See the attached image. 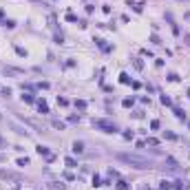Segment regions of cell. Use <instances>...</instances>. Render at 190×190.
Here are the masks:
<instances>
[{
    "label": "cell",
    "mask_w": 190,
    "mask_h": 190,
    "mask_svg": "<svg viewBox=\"0 0 190 190\" xmlns=\"http://www.w3.org/2000/svg\"><path fill=\"white\" fill-rule=\"evenodd\" d=\"M150 128H153V131H157V128H159V122H157V119H153V122H150Z\"/></svg>",
    "instance_id": "obj_35"
},
{
    "label": "cell",
    "mask_w": 190,
    "mask_h": 190,
    "mask_svg": "<svg viewBox=\"0 0 190 190\" xmlns=\"http://www.w3.org/2000/svg\"><path fill=\"white\" fill-rule=\"evenodd\" d=\"M150 42H153V44H161V40H159L157 33H153V35H150Z\"/></svg>",
    "instance_id": "obj_22"
},
{
    "label": "cell",
    "mask_w": 190,
    "mask_h": 190,
    "mask_svg": "<svg viewBox=\"0 0 190 190\" xmlns=\"http://www.w3.org/2000/svg\"><path fill=\"white\" fill-rule=\"evenodd\" d=\"M168 80H170V82H177V80H179V75H177V73H168Z\"/></svg>",
    "instance_id": "obj_29"
},
{
    "label": "cell",
    "mask_w": 190,
    "mask_h": 190,
    "mask_svg": "<svg viewBox=\"0 0 190 190\" xmlns=\"http://www.w3.org/2000/svg\"><path fill=\"white\" fill-rule=\"evenodd\" d=\"M173 190H183V183L181 181H173Z\"/></svg>",
    "instance_id": "obj_26"
},
{
    "label": "cell",
    "mask_w": 190,
    "mask_h": 190,
    "mask_svg": "<svg viewBox=\"0 0 190 190\" xmlns=\"http://www.w3.org/2000/svg\"><path fill=\"white\" fill-rule=\"evenodd\" d=\"M5 146H7V139H5V137H0V148H5Z\"/></svg>",
    "instance_id": "obj_41"
},
{
    "label": "cell",
    "mask_w": 190,
    "mask_h": 190,
    "mask_svg": "<svg viewBox=\"0 0 190 190\" xmlns=\"http://www.w3.org/2000/svg\"><path fill=\"white\" fill-rule=\"evenodd\" d=\"M164 137H166V139H177V135H175V133H170V131H166Z\"/></svg>",
    "instance_id": "obj_25"
},
{
    "label": "cell",
    "mask_w": 190,
    "mask_h": 190,
    "mask_svg": "<svg viewBox=\"0 0 190 190\" xmlns=\"http://www.w3.org/2000/svg\"><path fill=\"white\" fill-rule=\"evenodd\" d=\"M73 150L77 153V155H80V153H84V144H82V141H75V144H73Z\"/></svg>",
    "instance_id": "obj_11"
},
{
    "label": "cell",
    "mask_w": 190,
    "mask_h": 190,
    "mask_svg": "<svg viewBox=\"0 0 190 190\" xmlns=\"http://www.w3.org/2000/svg\"><path fill=\"white\" fill-rule=\"evenodd\" d=\"M95 42H97V47L102 51H111V44H106V40H102V38H95Z\"/></svg>",
    "instance_id": "obj_7"
},
{
    "label": "cell",
    "mask_w": 190,
    "mask_h": 190,
    "mask_svg": "<svg viewBox=\"0 0 190 190\" xmlns=\"http://www.w3.org/2000/svg\"><path fill=\"white\" fill-rule=\"evenodd\" d=\"M93 126L102 133H117L115 122H111V119H93Z\"/></svg>",
    "instance_id": "obj_2"
},
{
    "label": "cell",
    "mask_w": 190,
    "mask_h": 190,
    "mask_svg": "<svg viewBox=\"0 0 190 190\" xmlns=\"http://www.w3.org/2000/svg\"><path fill=\"white\" fill-rule=\"evenodd\" d=\"M159 186H161V190H170V188H173V183H170V181H161Z\"/></svg>",
    "instance_id": "obj_23"
},
{
    "label": "cell",
    "mask_w": 190,
    "mask_h": 190,
    "mask_svg": "<svg viewBox=\"0 0 190 190\" xmlns=\"http://www.w3.org/2000/svg\"><path fill=\"white\" fill-rule=\"evenodd\" d=\"M119 82H122V84H133L131 77H128V73H119Z\"/></svg>",
    "instance_id": "obj_13"
},
{
    "label": "cell",
    "mask_w": 190,
    "mask_h": 190,
    "mask_svg": "<svg viewBox=\"0 0 190 190\" xmlns=\"http://www.w3.org/2000/svg\"><path fill=\"white\" fill-rule=\"evenodd\" d=\"M133 102H135L133 97H126L124 102H122V106H124V108H131V106H133Z\"/></svg>",
    "instance_id": "obj_17"
},
{
    "label": "cell",
    "mask_w": 190,
    "mask_h": 190,
    "mask_svg": "<svg viewBox=\"0 0 190 190\" xmlns=\"http://www.w3.org/2000/svg\"><path fill=\"white\" fill-rule=\"evenodd\" d=\"M27 164H29V159H27V157H20V159H18V166H27Z\"/></svg>",
    "instance_id": "obj_34"
},
{
    "label": "cell",
    "mask_w": 190,
    "mask_h": 190,
    "mask_svg": "<svg viewBox=\"0 0 190 190\" xmlns=\"http://www.w3.org/2000/svg\"><path fill=\"white\" fill-rule=\"evenodd\" d=\"M16 53H18V55H22V58H27V51L22 49V47H16Z\"/></svg>",
    "instance_id": "obj_28"
},
{
    "label": "cell",
    "mask_w": 190,
    "mask_h": 190,
    "mask_svg": "<svg viewBox=\"0 0 190 190\" xmlns=\"http://www.w3.org/2000/svg\"><path fill=\"white\" fill-rule=\"evenodd\" d=\"M119 161H124V164L133 166V168H137V170H146V168H150L153 166V161L146 157H141V155H135V153H117L115 155Z\"/></svg>",
    "instance_id": "obj_1"
},
{
    "label": "cell",
    "mask_w": 190,
    "mask_h": 190,
    "mask_svg": "<svg viewBox=\"0 0 190 190\" xmlns=\"http://www.w3.org/2000/svg\"><path fill=\"white\" fill-rule=\"evenodd\" d=\"M33 2H42V0H33Z\"/></svg>",
    "instance_id": "obj_42"
},
{
    "label": "cell",
    "mask_w": 190,
    "mask_h": 190,
    "mask_svg": "<svg viewBox=\"0 0 190 190\" xmlns=\"http://www.w3.org/2000/svg\"><path fill=\"white\" fill-rule=\"evenodd\" d=\"M161 104H166V106H170V97H166V95H161Z\"/></svg>",
    "instance_id": "obj_36"
},
{
    "label": "cell",
    "mask_w": 190,
    "mask_h": 190,
    "mask_svg": "<svg viewBox=\"0 0 190 190\" xmlns=\"http://www.w3.org/2000/svg\"><path fill=\"white\" fill-rule=\"evenodd\" d=\"M25 124H31V126H35L38 131H42V124H40V122H35V119H25Z\"/></svg>",
    "instance_id": "obj_15"
},
{
    "label": "cell",
    "mask_w": 190,
    "mask_h": 190,
    "mask_svg": "<svg viewBox=\"0 0 190 190\" xmlns=\"http://www.w3.org/2000/svg\"><path fill=\"white\" fill-rule=\"evenodd\" d=\"M133 9H135L137 13H141V9H144V2H137V5H135V7H133Z\"/></svg>",
    "instance_id": "obj_33"
},
{
    "label": "cell",
    "mask_w": 190,
    "mask_h": 190,
    "mask_svg": "<svg viewBox=\"0 0 190 190\" xmlns=\"http://www.w3.org/2000/svg\"><path fill=\"white\" fill-rule=\"evenodd\" d=\"M55 42H58V44H62V42H64V38H62V33H55Z\"/></svg>",
    "instance_id": "obj_37"
},
{
    "label": "cell",
    "mask_w": 190,
    "mask_h": 190,
    "mask_svg": "<svg viewBox=\"0 0 190 190\" xmlns=\"http://www.w3.org/2000/svg\"><path fill=\"white\" fill-rule=\"evenodd\" d=\"M188 95H190V91H188Z\"/></svg>",
    "instance_id": "obj_43"
},
{
    "label": "cell",
    "mask_w": 190,
    "mask_h": 190,
    "mask_svg": "<svg viewBox=\"0 0 190 190\" xmlns=\"http://www.w3.org/2000/svg\"><path fill=\"white\" fill-rule=\"evenodd\" d=\"M0 179H5V181H16V183L25 181L22 175H16V173H11V170H0Z\"/></svg>",
    "instance_id": "obj_3"
},
{
    "label": "cell",
    "mask_w": 190,
    "mask_h": 190,
    "mask_svg": "<svg viewBox=\"0 0 190 190\" xmlns=\"http://www.w3.org/2000/svg\"><path fill=\"white\" fill-rule=\"evenodd\" d=\"M69 122H71V124H77V122H80V117H77V115H69Z\"/></svg>",
    "instance_id": "obj_30"
},
{
    "label": "cell",
    "mask_w": 190,
    "mask_h": 190,
    "mask_svg": "<svg viewBox=\"0 0 190 190\" xmlns=\"http://www.w3.org/2000/svg\"><path fill=\"white\" fill-rule=\"evenodd\" d=\"M64 164H66V166H71V168H75V166H77V161H75L73 157H66V159H64Z\"/></svg>",
    "instance_id": "obj_18"
},
{
    "label": "cell",
    "mask_w": 190,
    "mask_h": 190,
    "mask_svg": "<svg viewBox=\"0 0 190 190\" xmlns=\"http://www.w3.org/2000/svg\"><path fill=\"white\" fill-rule=\"evenodd\" d=\"M124 139H133V131H126L124 133Z\"/></svg>",
    "instance_id": "obj_39"
},
{
    "label": "cell",
    "mask_w": 190,
    "mask_h": 190,
    "mask_svg": "<svg viewBox=\"0 0 190 190\" xmlns=\"http://www.w3.org/2000/svg\"><path fill=\"white\" fill-rule=\"evenodd\" d=\"M117 188L119 190H128V183H126L124 179H119V181H117Z\"/></svg>",
    "instance_id": "obj_20"
},
{
    "label": "cell",
    "mask_w": 190,
    "mask_h": 190,
    "mask_svg": "<svg viewBox=\"0 0 190 190\" xmlns=\"http://www.w3.org/2000/svg\"><path fill=\"white\" fill-rule=\"evenodd\" d=\"M38 89H44V91H47V89H49V82H40V84H38Z\"/></svg>",
    "instance_id": "obj_38"
},
{
    "label": "cell",
    "mask_w": 190,
    "mask_h": 190,
    "mask_svg": "<svg viewBox=\"0 0 190 190\" xmlns=\"http://www.w3.org/2000/svg\"><path fill=\"white\" fill-rule=\"evenodd\" d=\"M75 106L80 108V111H84V108H86V102H84V99H75Z\"/></svg>",
    "instance_id": "obj_19"
},
{
    "label": "cell",
    "mask_w": 190,
    "mask_h": 190,
    "mask_svg": "<svg viewBox=\"0 0 190 190\" xmlns=\"http://www.w3.org/2000/svg\"><path fill=\"white\" fill-rule=\"evenodd\" d=\"M51 126H53V128H58V131H64V128H66V124L62 122V119H53V122H51Z\"/></svg>",
    "instance_id": "obj_8"
},
{
    "label": "cell",
    "mask_w": 190,
    "mask_h": 190,
    "mask_svg": "<svg viewBox=\"0 0 190 190\" xmlns=\"http://www.w3.org/2000/svg\"><path fill=\"white\" fill-rule=\"evenodd\" d=\"M166 20H168L170 27H173V33H175V35H179V27H177V22L173 20V13H166Z\"/></svg>",
    "instance_id": "obj_4"
},
{
    "label": "cell",
    "mask_w": 190,
    "mask_h": 190,
    "mask_svg": "<svg viewBox=\"0 0 190 190\" xmlns=\"http://www.w3.org/2000/svg\"><path fill=\"white\" fill-rule=\"evenodd\" d=\"M5 73H9V75H20L22 71H20V69H11V66H5Z\"/></svg>",
    "instance_id": "obj_10"
},
{
    "label": "cell",
    "mask_w": 190,
    "mask_h": 190,
    "mask_svg": "<svg viewBox=\"0 0 190 190\" xmlns=\"http://www.w3.org/2000/svg\"><path fill=\"white\" fill-rule=\"evenodd\" d=\"M38 111H40L42 115H44V113H49V104H47L44 99H38Z\"/></svg>",
    "instance_id": "obj_6"
},
{
    "label": "cell",
    "mask_w": 190,
    "mask_h": 190,
    "mask_svg": "<svg viewBox=\"0 0 190 190\" xmlns=\"http://www.w3.org/2000/svg\"><path fill=\"white\" fill-rule=\"evenodd\" d=\"M173 113H175V117H177V119H181V122L186 119V115H183V111H181V108H175Z\"/></svg>",
    "instance_id": "obj_14"
},
{
    "label": "cell",
    "mask_w": 190,
    "mask_h": 190,
    "mask_svg": "<svg viewBox=\"0 0 190 190\" xmlns=\"http://www.w3.org/2000/svg\"><path fill=\"white\" fill-rule=\"evenodd\" d=\"M166 164H168V170H177V161L173 157H166Z\"/></svg>",
    "instance_id": "obj_9"
},
{
    "label": "cell",
    "mask_w": 190,
    "mask_h": 190,
    "mask_svg": "<svg viewBox=\"0 0 190 190\" xmlns=\"http://www.w3.org/2000/svg\"><path fill=\"white\" fill-rule=\"evenodd\" d=\"M2 25L7 27V29H13V27H16V22H13V20H5V22H2Z\"/></svg>",
    "instance_id": "obj_27"
},
{
    "label": "cell",
    "mask_w": 190,
    "mask_h": 190,
    "mask_svg": "<svg viewBox=\"0 0 190 190\" xmlns=\"http://www.w3.org/2000/svg\"><path fill=\"white\" fill-rule=\"evenodd\" d=\"M5 161H7V155H5V153H0V164H5Z\"/></svg>",
    "instance_id": "obj_40"
},
{
    "label": "cell",
    "mask_w": 190,
    "mask_h": 190,
    "mask_svg": "<svg viewBox=\"0 0 190 190\" xmlns=\"http://www.w3.org/2000/svg\"><path fill=\"white\" fill-rule=\"evenodd\" d=\"M16 190H20V188H16Z\"/></svg>",
    "instance_id": "obj_44"
},
{
    "label": "cell",
    "mask_w": 190,
    "mask_h": 190,
    "mask_svg": "<svg viewBox=\"0 0 190 190\" xmlns=\"http://www.w3.org/2000/svg\"><path fill=\"white\" fill-rule=\"evenodd\" d=\"M38 155H42V157H47V159H53V155H51L49 153V148H47V146H38Z\"/></svg>",
    "instance_id": "obj_5"
},
{
    "label": "cell",
    "mask_w": 190,
    "mask_h": 190,
    "mask_svg": "<svg viewBox=\"0 0 190 190\" xmlns=\"http://www.w3.org/2000/svg\"><path fill=\"white\" fill-rule=\"evenodd\" d=\"M133 66H135L137 71H141V69H144V62H141V60L137 58V60H133Z\"/></svg>",
    "instance_id": "obj_16"
},
{
    "label": "cell",
    "mask_w": 190,
    "mask_h": 190,
    "mask_svg": "<svg viewBox=\"0 0 190 190\" xmlns=\"http://www.w3.org/2000/svg\"><path fill=\"white\" fill-rule=\"evenodd\" d=\"M66 104H69V99H66V97H60V95H58V106H66Z\"/></svg>",
    "instance_id": "obj_24"
},
{
    "label": "cell",
    "mask_w": 190,
    "mask_h": 190,
    "mask_svg": "<svg viewBox=\"0 0 190 190\" xmlns=\"http://www.w3.org/2000/svg\"><path fill=\"white\" fill-rule=\"evenodd\" d=\"M97 186H102V181H99V177L95 175V177H93V188H97Z\"/></svg>",
    "instance_id": "obj_31"
},
{
    "label": "cell",
    "mask_w": 190,
    "mask_h": 190,
    "mask_svg": "<svg viewBox=\"0 0 190 190\" xmlns=\"http://www.w3.org/2000/svg\"><path fill=\"white\" fill-rule=\"evenodd\" d=\"M66 20H69V22H75V20H77V16H75V13H66Z\"/></svg>",
    "instance_id": "obj_32"
},
{
    "label": "cell",
    "mask_w": 190,
    "mask_h": 190,
    "mask_svg": "<svg viewBox=\"0 0 190 190\" xmlns=\"http://www.w3.org/2000/svg\"><path fill=\"white\" fill-rule=\"evenodd\" d=\"M22 102H27V104H33V102H35V97H33L31 93H25V95H22Z\"/></svg>",
    "instance_id": "obj_12"
},
{
    "label": "cell",
    "mask_w": 190,
    "mask_h": 190,
    "mask_svg": "<svg viewBox=\"0 0 190 190\" xmlns=\"http://www.w3.org/2000/svg\"><path fill=\"white\" fill-rule=\"evenodd\" d=\"M49 190H64V183H51Z\"/></svg>",
    "instance_id": "obj_21"
}]
</instances>
